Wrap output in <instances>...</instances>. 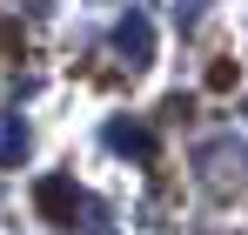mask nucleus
Segmentation results:
<instances>
[{
  "instance_id": "1",
  "label": "nucleus",
  "mask_w": 248,
  "mask_h": 235,
  "mask_svg": "<svg viewBox=\"0 0 248 235\" xmlns=\"http://www.w3.org/2000/svg\"><path fill=\"white\" fill-rule=\"evenodd\" d=\"M41 215L47 222H74V208H81V195H74V188H67V182H41Z\"/></svg>"
},
{
  "instance_id": "2",
  "label": "nucleus",
  "mask_w": 248,
  "mask_h": 235,
  "mask_svg": "<svg viewBox=\"0 0 248 235\" xmlns=\"http://www.w3.org/2000/svg\"><path fill=\"white\" fill-rule=\"evenodd\" d=\"M208 87L228 94V87H235V61H215V67H208Z\"/></svg>"
},
{
  "instance_id": "3",
  "label": "nucleus",
  "mask_w": 248,
  "mask_h": 235,
  "mask_svg": "<svg viewBox=\"0 0 248 235\" xmlns=\"http://www.w3.org/2000/svg\"><path fill=\"white\" fill-rule=\"evenodd\" d=\"M0 54H20V27L14 20H0Z\"/></svg>"
}]
</instances>
